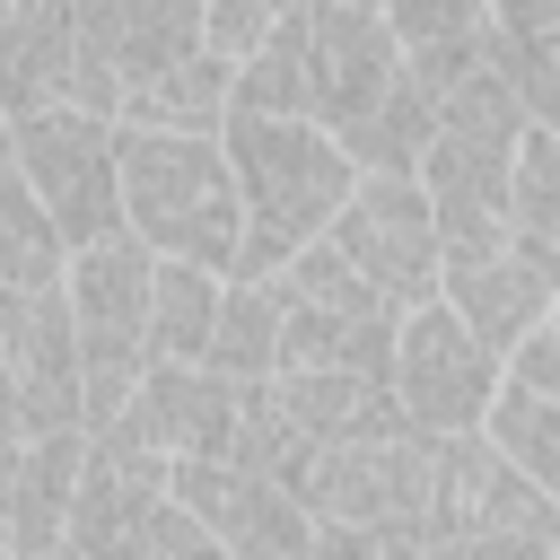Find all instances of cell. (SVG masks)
Returning a JSON list of instances; mask_svg holds the SVG:
<instances>
[{
    "instance_id": "16",
    "label": "cell",
    "mask_w": 560,
    "mask_h": 560,
    "mask_svg": "<svg viewBox=\"0 0 560 560\" xmlns=\"http://www.w3.org/2000/svg\"><path fill=\"white\" fill-rule=\"evenodd\" d=\"M149 271H158V254L131 228L79 245L70 271H61L70 315H79V341H149Z\"/></svg>"
},
{
    "instance_id": "34",
    "label": "cell",
    "mask_w": 560,
    "mask_h": 560,
    "mask_svg": "<svg viewBox=\"0 0 560 560\" xmlns=\"http://www.w3.org/2000/svg\"><path fill=\"white\" fill-rule=\"evenodd\" d=\"M44 560H79V551H70V542H61V551H44Z\"/></svg>"
},
{
    "instance_id": "12",
    "label": "cell",
    "mask_w": 560,
    "mask_h": 560,
    "mask_svg": "<svg viewBox=\"0 0 560 560\" xmlns=\"http://www.w3.org/2000/svg\"><path fill=\"white\" fill-rule=\"evenodd\" d=\"M0 368L18 376V402H26V438H52V429H88V402H79V315H70V289H0Z\"/></svg>"
},
{
    "instance_id": "35",
    "label": "cell",
    "mask_w": 560,
    "mask_h": 560,
    "mask_svg": "<svg viewBox=\"0 0 560 560\" xmlns=\"http://www.w3.org/2000/svg\"><path fill=\"white\" fill-rule=\"evenodd\" d=\"M385 560H420V551H385Z\"/></svg>"
},
{
    "instance_id": "25",
    "label": "cell",
    "mask_w": 560,
    "mask_h": 560,
    "mask_svg": "<svg viewBox=\"0 0 560 560\" xmlns=\"http://www.w3.org/2000/svg\"><path fill=\"white\" fill-rule=\"evenodd\" d=\"M490 446L534 481V490H551L560 499V394H534V385H499V402H490Z\"/></svg>"
},
{
    "instance_id": "31",
    "label": "cell",
    "mask_w": 560,
    "mask_h": 560,
    "mask_svg": "<svg viewBox=\"0 0 560 560\" xmlns=\"http://www.w3.org/2000/svg\"><path fill=\"white\" fill-rule=\"evenodd\" d=\"M9 438H26V402H18V376L0 368V446H9Z\"/></svg>"
},
{
    "instance_id": "14",
    "label": "cell",
    "mask_w": 560,
    "mask_h": 560,
    "mask_svg": "<svg viewBox=\"0 0 560 560\" xmlns=\"http://www.w3.org/2000/svg\"><path fill=\"white\" fill-rule=\"evenodd\" d=\"M438 298L508 359L525 332H542L551 324V306H560V271L551 262H534L516 236L508 245H481V254H446V280H438Z\"/></svg>"
},
{
    "instance_id": "19",
    "label": "cell",
    "mask_w": 560,
    "mask_h": 560,
    "mask_svg": "<svg viewBox=\"0 0 560 560\" xmlns=\"http://www.w3.org/2000/svg\"><path fill=\"white\" fill-rule=\"evenodd\" d=\"M490 61L516 79L525 114L560 131V0H490Z\"/></svg>"
},
{
    "instance_id": "7",
    "label": "cell",
    "mask_w": 560,
    "mask_h": 560,
    "mask_svg": "<svg viewBox=\"0 0 560 560\" xmlns=\"http://www.w3.org/2000/svg\"><path fill=\"white\" fill-rule=\"evenodd\" d=\"M9 166H18L26 192L52 210V228L70 236V254L122 228V122H105V114H88V105L26 114Z\"/></svg>"
},
{
    "instance_id": "8",
    "label": "cell",
    "mask_w": 560,
    "mask_h": 560,
    "mask_svg": "<svg viewBox=\"0 0 560 560\" xmlns=\"http://www.w3.org/2000/svg\"><path fill=\"white\" fill-rule=\"evenodd\" d=\"M201 52V0H79V79L70 105L122 122V105Z\"/></svg>"
},
{
    "instance_id": "2",
    "label": "cell",
    "mask_w": 560,
    "mask_h": 560,
    "mask_svg": "<svg viewBox=\"0 0 560 560\" xmlns=\"http://www.w3.org/2000/svg\"><path fill=\"white\" fill-rule=\"evenodd\" d=\"M228 158L245 192V254L228 280H280V262L306 254L359 192V158L306 114H228Z\"/></svg>"
},
{
    "instance_id": "23",
    "label": "cell",
    "mask_w": 560,
    "mask_h": 560,
    "mask_svg": "<svg viewBox=\"0 0 560 560\" xmlns=\"http://www.w3.org/2000/svg\"><path fill=\"white\" fill-rule=\"evenodd\" d=\"M70 271V236L52 228V210L26 192V175H0V289H52Z\"/></svg>"
},
{
    "instance_id": "24",
    "label": "cell",
    "mask_w": 560,
    "mask_h": 560,
    "mask_svg": "<svg viewBox=\"0 0 560 560\" xmlns=\"http://www.w3.org/2000/svg\"><path fill=\"white\" fill-rule=\"evenodd\" d=\"M429 131H438V96L402 70L394 79V96L341 140L350 158H359V175H420V149H429Z\"/></svg>"
},
{
    "instance_id": "27",
    "label": "cell",
    "mask_w": 560,
    "mask_h": 560,
    "mask_svg": "<svg viewBox=\"0 0 560 560\" xmlns=\"http://www.w3.org/2000/svg\"><path fill=\"white\" fill-rule=\"evenodd\" d=\"M551 228H560V131L534 122V131L516 140V175H508V236L542 262Z\"/></svg>"
},
{
    "instance_id": "26",
    "label": "cell",
    "mask_w": 560,
    "mask_h": 560,
    "mask_svg": "<svg viewBox=\"0 0 560 560\" xmlns=\"http://www.w3.org/2000/svg\"><path fill=\"white\" fill-rule=\"evenodd\" d=\"M271 289H280V298H298V306H341V315H402V306H394V298H385V289H376V280H368L332 236H315L306 254H289Z\"/></svg>"
},
{
    "instance_id": "30",
    "label": "cell",
    "mask_w": 560,
    "mask_h": 560,
    "mask_svg": "<svg viewBox=\"0 0 560 560\" xmlns=\"http://www.w3.org/2000/svg\"><path fill=\"white\" fill-rule=\"evenodd\" d=\"M420 560H551V542H429Z\"/></svg>"
},
{
    "instance_id": "15",
    "label": "cell",
    "mask_w": 560,
    "mask_h": 560,
    "mask_svg": "<svg viewBox=\"0 0 560 560\" xmlns=\"http://www.w3.org/2000/svg\"><path fill=\"white\" fill-rule=\"evenodd\" d=\"M79 79V0H0V114H52Z\"/></svg>"
},
{
    "instance_id": "32",
    "label": "cell",
    "mask_w": 560,
    "mask_h": 560,
    "mask_svg": "<svg viewBox=\"0 0 560 560\" xmlns=\"http://www.w3.org/2000/svg\"><path fill=\"white\" fill-rule=\"evenodd\" d=\"M9 158H18V122L0 114V175H9Z\"/></svg>"
},
{
    "instance_id": "4",
    "label": "cell",
    "mask_w": 560,
    "mask_h": 560,
    "mask_svg": "<svg viewBox=\"0 0 560 560\" xmlns=\"http://www.w3.org/2000/svg\"><path fill=\"white\" fill-rule=\"evenodd\" d=\"M534 131L516 79L499 61H481L464 88L438 96V131L420 149V192L438 210L446 254H481L508 245V175H516V140Z\"/></svg>"
},
{
    "instance_id": "20",
    "label": "cell",
    "mask_w": 560,
    "mask_h": 560,
    "mask_svg": "<svg viewBox=\"0 0 560 560\" xmlns=\"http://www.w3.org/2000/svg\"><path fill=\"white\" fill-rule=\"evenodd\" d=\"M228 114H236V61L192 52L184 70L149 79V88L122 105V131H228Z\"/></svg>"
},
{
    "instance_id": "11",
    "label": "cell",
    "mask_w": 560,
    "mask_h": 560,
    "mask_svg": "<svg viewBox=\"0 0 560 560\" xmlns=\"http://www.w3.org/2000/svg\"><path fill=\"white\" fill-rule=\"evenodd\" d=\"M166 490H175L236 560H306V542H315L306 499H298L289 481H271V472L228 464V455H184V464L166 472Z\"/></svg>"
},
{
    "instance_id": "29",
    "label": "cell",
    "mask_w": 560,
    "mask_h": 560,
    "mask_svg": "<svg viewBox=\"0 0 560 560\" xmlns=\"http://www.w3.org/2000/svg\"><path fill=\"white\" fill-rule=\"evenodd\" d=\"M289 9H298V0H201V52H219V61H254Z\"/></svg>"
},
{
    "instance_id": "6",
    "label": "cell",
    "mask_w": 560,
    "mask_h": 560,
    "mask_svg": "<svg viewBox=\"0 0 560 560\" xmlns=\"http://www.w3.org/2000/svg\"><path fill=\"white\" fill-rule=\"evenodd\" d=\"M385 385H394L411 438H464V429L490 420V402H499V385H508V359H499L446 298H429V306L402 315Z\"/></svg>"
},
{
    "instance_id": "18",
    "label": "cell",
    "mask_w": 560,
    "mask_h": 560,
    "mask_svg": "<svg viewBox=\"0 0 560 560\" xmlns=\"http://www.w3.org/2000/svg\"><path fill=\"white\" fill-rule=\"evenodd\" d=\"M79 464H88V429L18 438V481H9V551H18V560H44V551L70 542Z\"/></svg>"
},
{
    "instance_id": "17",
    "label": "cell",
    "mask_w": 560,
    "mask_h": 560,
    "mask_svg": "<svg viewBox=\"0 0 560 560\" xmlns=\"http://www.w3.org/2000/svg\"><path fill=\"white\" fill-rule=\"evenodd\" d=\"M271 402H280V420H289L306 446L411 429L402 402H394V385H385V376H359V368H280V376H271Z\"/></svg>"
},
{
    "instance_id": "33",
    "label": "cell",
    "mask_w": 560,
    "mask_h": 560,
    "mask_svg": "<svg viewBox=\"0 0 560 560\" xmlns=\"http://www.w3.org/2000/svg\"><path fill=\"white\" fill-rule=\"evenodd\" d=\"M551 542H560V499H551Z\"/></svg>"
},
{
    "instance_id": "22",
    "label": "cell",
    "mask_w": 560,
    "mask_h": 560,
    "mask_svg": "<svg viewBox=\"0 0 560 560\" xmlns=\"http://www.w3.org/2000/svg\"><path fill=\"white\" fill-rule=\"evenodd\" d=\"M210 368L236 376V385L280 376V289H271V280H228L219 332H210Z\"/></svg>"
},
{
    "instance_id": "28",
    "label": "cell",
    "mask_w": 560,
    "mask_h": 560,
    "mask_svg": "<svg viewBox=\"0 0 560 560\" xmlns=\"http://www.w3.org/2000/svg\"><path fill=\"white\" fill-rule=\"evenodd\" d=\"M402 52H464L490 44V0H376Z\"/></svg>"
},
{
    "instance_id": "10",
    "label": "cell",
    "mask_w": 560,
    "mask_h": 560,
    "mask_svg": "<svg viewBox=\"0 0 560 560\" xmlns=\"http://www.w3.org/2000/svg\"><path fill=\"white\" fill-rule=\"evenodd\" d=\"M438 455V499H429V542H551V490H534L490 429L429 438Z\"/></svg>"
},
{
    "instance_id": "1",
    "label": "cell",
    "mask_w": 560,
    "mask_h": 560,
    "mask_svg": "<svg viewBox=\"0 0 560 560\" xmlns=\"http://www.w3.org/2000/svg\"><path fill=\"white\" fill-rule=\"evenodd\" d=\"M402 79V44L376 0H298L254 61H236V114H306L324 131H359Z\"/></svg>"
},
{
    "instance_id": "13",
    "label": "cell",
    "mask_w": 560,
    "mask_h": 560,
    "mask_svg": "<svg viewBox=\"0 0 560 560\" xmlns=\"http://www.w3.org/2000/svg\"><path fill=\"white\" fill-rule=\"evenodd\" d=\"M236 411H245V385L219 376L210 359H149L114 429L131 446L184 464V455H228L236 446Z\"/></svg>"
},
{
    "instance_id": "21",
    "label": "cell",
    "mask_w": 560,
    "mask_h": 560,
    "mask_svg": "<svg viewBox=\"0 0 560 560\" xmlns=\"http://www.w3.org/2000/svg\"><path fill=\"white\" fill-rule=\"evenodd\" d=\"M228 271L210 262H158L149 271V359H210Z\"/></svg>"
},
{
    "instance_id": "9",
    "label": "cell",
    "mask_w": 560,
    "mask_h": 560,
    "mask_svg": "<svg viewBox=\"0 0 560 560\" xmlns=\"http://www.w3.org/2000/svg\"><path fill=\"white\" fill-rule=\"evenodd\" d=\"M402 315L438 298L446 280V236H438V210L420 192V175H359V192L341 201V219L324 228Z\"/></svg>"
},
{
    "instance_id": "36",
    "label": "cell",
    "mask_w": 560,
    "mask_h": 560,
    "mask_svg": "<svg viewBox=\"0 0 560 560\" xmlns=\"http://www.w3.org/2000/svg\"><path fill=\"white\" fill-rule=\"evenodd\" d=\"M551 560H560V542H551Z\"/></svg>"
},
{
    "instance_id": "3",
    "label": "cell",
    "mask_w": 560,
    "mask_h": 560,
    "mask_svg": "<svg viewBox=\"0 0 560 560\" xmlns=\"http://www.w3.org/2000/svg\"><path fill=\"white\" fill-rule=\"evenodd\" d=\"M122 228L158 262L236 271L245 192H236L228 131H122Z\"/></svg>"
},
{
    "instance_id": "5",
    "label": "cell",
    "mask_w": 560,
    "mask_h": 560,
    "mask_svg": "<svg viewBox=\"0 0 560 560\" xmlns=\"http://www.w3.org/2000/svg\"><path fill=\"white\" fill-rule=\"evenodd\" d=\"M298 499L315 525H368L385 542L429 551V499H438V455L429 438H332L298 464Z\"/></svg>"
}]
</instances>
